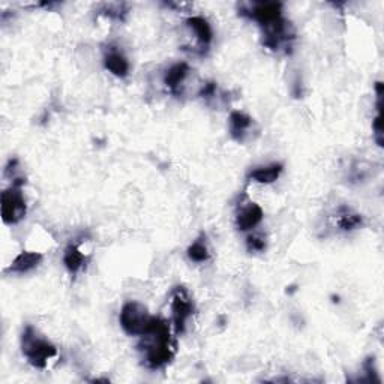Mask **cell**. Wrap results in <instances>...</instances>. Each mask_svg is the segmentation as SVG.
Returning <instances> with one entry per match:
<instances>
[{
	"mask_svg": "<svg viewBox=\"0 0 384 384\" xmlns=\"http://www.w3.org/2000/svg\"><path fill=\"white\" fill-rule=\"evenodd\" d=\"M139 350L142 351L143 365L152 371L166 368L174 359L176 342L171 338L170 326L166 320L154 317L147 332L140 336Z\"/></svg>",
	"mask_w": 384,
	"mask_h": 384,
	"instance_id": "obj_1",
	"label": "cell"
},
{
	"mask_svg": "<svg viewBox=\"0 0 384 384\" xmlns=\"http://www.w3.org/2000/svg\"><path fill=\"white\" fill-rule=\"evenodd\" d=\"M21 353L26 361L36 369H47L59 356L58 347L31 324H27L21 334Z\"/></svg>",
	"mask_w": 384,
	"mask_h": 384,
	"instance_id": "obj_2",
	"label": "cell"
},
{
	"mask_svg": "<svg viewBox=\"0 0 384 384\" xmlns=\"http://www.w3.org/2000/svg\"><path fill=\"white\" fill-rule=\"evenodd\" d=\"M24 185L26 177L18 176L2 192L0 208H2V219L6 225H16L21 223L27 215V201L23 192Z\"/></svg>",
	"mask_w": 384,
	"mask_h": 384,
	"instance_id": "obj_3",
	"label": "cell"
},
{
	"mask_svg": "<svg viewBox=\"0 0 384 384\" xmlns=\"http://www.w3.org/2000/svg\"><path fill=\"white\" fill-rule=\"evenodd\" d=\"M263 31V46L273 53H285L292 51L293 41L296 39V32L293 24L287 18H279L265 27Z\"/></svg>",
	"mask_w": 384,
	"mask_h": 384,
	"instance_id": "obj_4",
	"label": "cell"
},
{
	"mask_svg": "<svg viewBox=\"0 0 384 384\" xmlns=\"http://www.w3.org/2000/svg\"><path fill=\"white\" fill-rule=\"evenodd\" d=\"M154 320V315L149 314V309L140 302H127L120 309L119 323L125 334L131 336H142L147 332V329Z\"/></svg>",
	"mask_w": 384,
	"mask_h": 384,
	"instance_id": "obj_5",
	"label": "cell"
},
{
	"mask_svg": "<svg viewBox=\"0 0 384 384\" xmlns=\"http://www.w3.org/2000/svg\"><path fill=\"white\" fill-rule=\"evenodd\" d=\"M170 308H171V321L177 334H185L188 321L192 319L196 312L194 302L189 296V292L183 285H177L173 288L170 296Z\"/></svg>",
	"mask_w": 384,
	"mask_h": 384,
	"instance_id": "obj_6",
	"label": "cell"
},
{
	"mask_svg": "<svg viewBox=\"0 0 384 384\" xmlns=\"http://www.w3.org/2000/svg\"><path fill=\"white\" fill-rule=\"evenodd\" d=\"M239 14L242 17L254 20L265 27L273 21L282 18V4L279 2H254L248 5H240Z\"/></svg>",
	"mask_w": 384,
	"mask_h": 384,
	"instance_id": "obj_7",
	"label": "cell"
},
{
	"mask_svg": "<svg viewBox=\"0 0 384 384\" xmlns=\"http://www.w3.org/2000/svg\"><path fill=\"white\" fill-rule=\"evenodd\" d=\"M254 119L243 112H235L230 113L228 117V132L231 139L238 143H246L252 139L254 132Z\"/></svg>",
	"mask_w": 384,
	"mask_h": 384,
	"instance_id": "obj_8",
	"label": "cell"
},
{
	"mask_svg": "<svg viewBox=\"0 0 384 384\" xmlns=\"http://www.w3.org/2000/svg\"><path fill=\"white\" fill-rule=\"evenodd\" d=\"M265 218V212L262 206L257 203H246L242 204L236 213V227L239 231H252L262 224Z\"/></svg>",
	"mask_w": 384,
	"mask_h": 384,
	"instance_id": "obj_9",
	"label": "cell"
},
{
	"mask_svg": "<svg viewBox=\"0 0 384 384\" xmlns=\"http://www.w3.org/2000/svg\"><path fill=\"white\" fill-rule=\"evenodd\" d=\"M44 262V255L36 251H23L16 258L12 260V263L8 266L5 273H11V275H26L35 269H38Z\"/></svg>",
	"mask_w": 384,
	"mask_h": 384,
	"instance_id": "obj_10",
	"label": "cell"
},
{
	"mask_svg": "<svg viewBox=\"0 0 384 384\" xmlns=\"http://www.w3.org/2000/svg\"><path fill=\"white\" fill-rule=\"evenodd\" d=\"M186 27L189 29L191 35H194L197 44L200 46V48L204 51V50H209L212 41H213V29L210 23L206 20L204 17H200V16H194V17H189L186 21H185Z\"/></svg>",
	"mask_w": 384,
	"mask_h": 384,
	"instance_id": "obj_11",
	"label": "cell"
},
{
	"mask_svg": "<svg viewBox=\"0 0 384 384\" xmlns=\"http://www.w3.org/2000/svg\"><path fill=\"white\" fill-rule=\"evenodd\" d=\"M104 66L107 71H110L114 77L119 78L128 77L131 71L129 60L117 47H108V50H105Z\"/></svg>",
	"mask_w": 384,
	"mask_h": 384,
	"instance_id": "obj_12",
	"label": "cell"
},
{
	"mask_svg": "<svg viewBox=\"0 0 384 384\" xmlns=\"http://www.w3.org/2000/svg\"><path fill=\"white\" fill-rule=\"evenodd\" d=\"M189 73H191V66L186 62L174 63L169 68L166 74H164V85H166V87L173 95H179L182 93L183 83L186 81Z\"/></svg>",
	"mask_w": 384,
	"mask_h": 384,
	"instance_id": "obj_13",
	"label": "cell"
},
{
	"mask_svg": "<svg viewBox=\"0 0 384 384\" xmlns=\"http://www.w3.org/2000/svg\"><path fill=\"white\" fill-rule=\"evenodd\" d=\"M87 262H89V257L86 255V252H83V250H81L80 243L71 242L65 248L63 265L68 269V272L71 273V275H77L78 272L83 270L86 267Z\"/></svg>",
	"mask_w": 384,
	"mask_h": 384,
	"instance_id": "obj_14",
	"label": "cell"
},
{
	"mask_svg": "<svg viewBox=\"0 0 384 384\" xmlns=\"http://www.w3.org/2000/svg\"><path fill=\"white\" fill-rule=\"evenodd\" d=\"M335 224L341 231H354L365 225V219L361 213L353 210L348 206H339L336 209Z\"/></svg>",
	"mask_w": 384,
	"mask_h": 384,
	"instance_id": "obj_15",
	"label": "cell"
},
{
	"mask_svg": "<svg viewBox=\"0 0 384 384\" xmlns=\"http://www.w3.org/2000/svg\"><path fill=\"white\" fill-rule=\"evenodd\" d=\"M282 171H284V164L273 162V164H269V166L255 167L248 174V181L262 183V185H270V183H275L279 179Z\"/></svg>",
	"mask_w": 384,
	"mask_h": 384,
	"instance_id": "obj_16",
	"label": "cell"
},
{
	"mask_svg": "<svg viewBox=\"0 0 384 384\" xmlns=\"http://www.w3.org/2000/svg\"><path fill=\"white\" fill-rule=\"evenodd\" d=\"M188 257L194 263H206L210 258V252L206 243V238L201 236L196 242H192L188 248Z\"/></svg>",
	"mask_w": 384,
	"mask_h": 384,
	"instance_id": "obj_17",
	"label": "cell"
},
{
	"mask_svg": "<svg viewBox=\"0 0 384 384\" xmlns=\"http://www.w3.org/2000/svg\"><path fill=\"white\" fill-rule=\"evenodd\" d=\"M266 238L260 236V235H250L246 238V250L251 254H258V252H265L266 251Z\"/></svg>",
	"mask_w": 384,
	"mask_h": 384,
	"instance_id": "obj_18",
	"label": "cell"
},
{
	"mask_svg": "<svg viewBox=\"0 0 384 384\" xmlns=\"http://www.w3.org/2000/svg\"><path fill=\"white\" fill-rule=\"evenodd\" d=\"M373 129H374V139L377 144L381 147L384 143V132H383V104L377 102V116L373 120Z\"/></svg>",
	"mask_w": 384,
	"mask_h": 384,
	"instance_id": "obj_19",
	"label": "cell"
},
{
	"mask_svg": "<svg viewBox=\"0 0 384 384\" xmlns=\"http://www.w3.org/2000/svg\"><path fill=\"white\" fill-rule=\"evenodd\" d=\"M203 100L210 101L218 96V85L213 83V81H209V83H206L201 86L200 93H198Z\"/></svg>",
	"mask_w": 384,
	"mask_h": 384,
	"instance_id": "obj_20",
	"label": "cell"
}]
</instances>
